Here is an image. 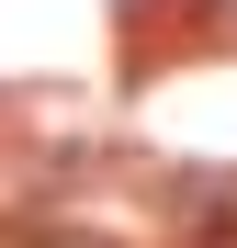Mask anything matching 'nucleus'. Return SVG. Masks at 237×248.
<instances>
[{"label":"nucleus","mask_w":237,"mask_h":248,"mask_svg":"<svg viewBox=\"0 0 237 248\" xmlns=\"http://www.w3.org/2000/svg\"><path fill=\"white\" fill-rule=\"evenodd\" d=\"M170 226L192 248H237V170H181L170 181Z\"/></svg>","instance_id":"nucleus-1"},{"label":"nucleus","mask_w":237,"mask_h":248,"mask_svg":"<svg viewBox=\"0 0 237 248\" xmlns=\"http://www.w3.org/2000/svg\"><path fill=\"white\" fill-rule=\"evenodd\" d=\"M34 248H113L102 226H34Z\"/></svg>","instance_id":"nucleus-2"}]
</instances>
